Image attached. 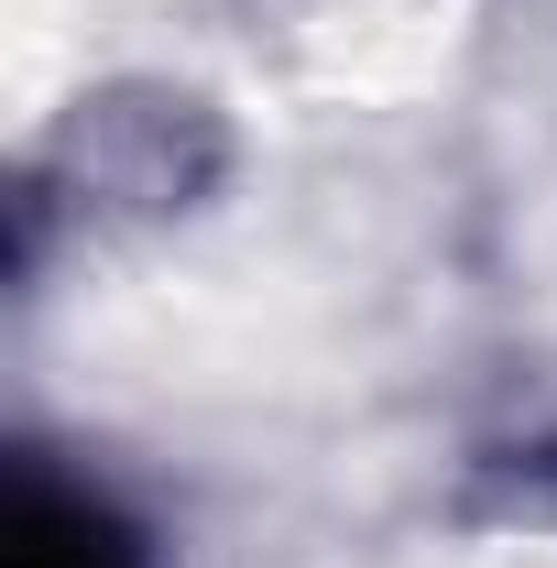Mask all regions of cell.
<instances>
[{
  "label": "cell",
  "mask_w": 557,
  "mask_h": 568,
  "mask_svg": "<svg viewBox=\"0 0 557 568\" xmlns=\"http://www.w3.org/2000/svg\"><path fill=\"white\" fill-rule=\"evenodd\" d=\"M0 568H142V547H132V525H121L110 503L22 481L11 536H0Z\"/></svg>",
  "instance_id": "obj_1"
}]
</instances>
